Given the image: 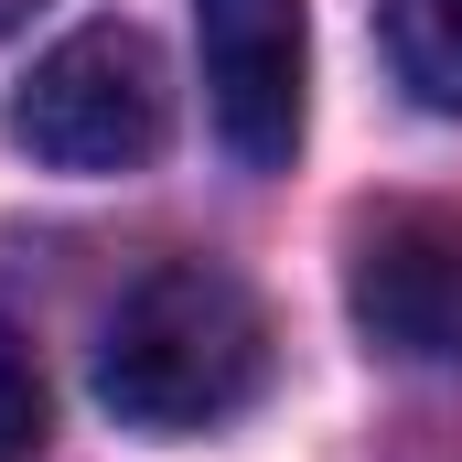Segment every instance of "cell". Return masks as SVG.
I'll use <instances>...</instances> for the list:
<instances>
[{
	"instance_id": "obj_3",
	"label": "cell",
	"mask_w": 462,
	"mask_h": 462,
	"mask_svg": "<svg viewBox=\"0 0 462 462\" xmlns=\"http://www.w3.org/2000/svg\"><path fill=\"white\" fill-rule=\"evenodd\" d=\"M355 334L398 365H462V216L452 205H387L355 226L345 258Z\"/></svg>"
},
{
	"instance_id": "obj_1",
	"label": "cell",
	"mask_w": 462,
	"mask_h": 462,
	"mask_svg": "<svg viewBox=\"0 0 462 462\" xmlns=\"http://www.w3.org/2000/svg\"><path fill=\"white\" fill-rule=\"evenodd\" d=\"M258 387H269V312L216 258L151 269L97 334V398L118 409V430H151V441L216 430Z\"/></svg>"
},
{
	"instance_id": "obj_6",
	"label": "cell",
	"mask_w": 462,
	"mask_h": 462,
	"mask_svg": "<svg viewBox=\"0 0 462 462\" xmlns=\"http://www.w3.org/2000/svg\"><path fill=\"white\" fill-rule=\"evenodd\" d=\"M43 430H54V398H43V355H32V334L0 312V462H32V452H43Z\"/></svg>"
},
{
	"instance_id": "obj_5",
	"label": "cell",
	"mask_w": 462,
	"mask_h": 462,
	"mask_svg": "<svg viewBox=\"0 0 462 462\" xmlns=\"http://www.w3.org/2000/svg\"><path fill=\"white\" fill-rule=\"evenodd\" d=\"M387 65L420 108L462 118V0H387Z\"/></svg>"
},
{
	"instance_id": "obj_7",
	"label": "cell",
	"mask_w": 462,
	"mask_h": 462,
	"mask_svg": "<svg viewBox=\"0 0 462 462\" xmlns=\"http://www.w3.org/2000/svg\"><path fill=\"white\" fill-rule=\"evenodd\" d=\"M32 11H43V0H0V32H22V22H32Z\"/></svg>"
},
{
	"instance_id": "obj_2",
	"label": "cell",
	"mask_w": 462,
	"mask_h": 462,
	"mask_svg": "<svg viewBox=\"0 0 462 462\" xmlns=\"http://www.w3.org/2000/svg\"><path fill=\"white\" fill-rule=\"evenodd\" d=\"M11 140L43 172H140L172 140V76L140 22H76L11 97Z\"/></svg>"
},
{
	"instance_id": "obj_4",
	"label": "cell",
	"mask_w": 462,
	"mask_h": 462,
	"mask_svg": "<svg viewBox=\"0 0 462 462\" xmlns=\"http://www.w3.org/2000/svg\"><path fill=\"white\" fill-rule=\"evenodd\" d=\"M205 32V108L247 172H291L301 97H312V22L301 0H194Z\"/></svg>"
}]
</instances>
